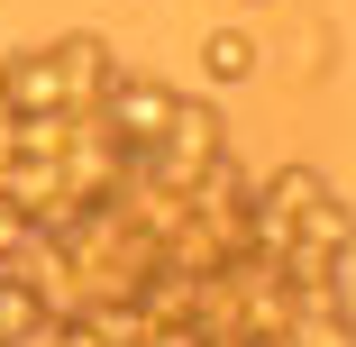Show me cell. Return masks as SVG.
<instances>
[{"instance_id": "obj_8", "label": "cell", "mask_w": 356, "mask_h": 347, "mask_svg": "<svg viewBox=\"0 0 356 347\" xmlns=\"http://www.w3.org/2000/svg\"><path fill=\"white\" fill-rule=\"evenodd\" d=\"M10 165H19V137H10V110H0V183H10Z\"/></svg>"}, {"instance_id": "obj_5", "label": "cell", "mask_w": 356, "mask_h": 347, "mask_svg": "<svg viewBox=\"0 0 356 347\" xmlns=\"http://www.w3.org/2000/svg\"><path fill=\"white\" fill-rule=\"evenodd\" d=\"M256 74H265L256 28H210V37H201V83H210V92H238V83H256Z\"/></svg>"}, {"instance_id": "obj_6", "label": "cell", "mask_w": 356, "mask_h": 347, "mask_svg": "<svg viewBox=\"0 0 356 347\" xmlns=\"http://www.w3.org/2000/svg\"><path fill=\"white\" fill-rule=\"evenodd\" d=\"M46 302H37V284H28V274H0V347H37L46 338Z\"/></svg>"}, {"instance_id": "obj_3", "label": "cell", "mask_w": 356, "mask_h": 347, "mask_svg": "<svg viewBox=\"0 0 356 347\" xmlns=\"http://www.w3.org/2000/svg\"><path fill=\"white\" fill-rule=\"evenodd\" d=\"M46 55H55V74H64V110H101V101H110V83L128 74L119 46H110V37H92V28H83V37H55Z\"/></svg>"}, {"instance_id": "obj_4", "label": "cell", "mask_w": 356, "mask_h": 347, "mask_svg": "<svg viewBox=\"0 0 356 347\" xmlns=\"http://www.w3.org/2000/svg\"><path fill=\"white\" fill-rule=\"evenodd\" d=\"M0 110H10V119L64 110V74H55L46 46H10V55H0Z\"/></svg>"}, {"instance_id": "obj_1", "label": "cell", "mask_w": 356, "mask_h": 347, "mask_svg": "<svg viewBox=\"0 0 356 347\" xmlns=\"http://www.w3.org/2000/svg\"><path fill=\"white\" fill-rule=\"evenodd\" d=\"M220 156H229V119L210 110V101H174L165 137L137 156V174H147V183H165V192H192L210 165H220Z\"/></svg>"}, {"instance_id": "obj_9", "label": "cell", "mask_w": 356, "mask_h": 347, "mask_svg": "<svg viewBox=\"0 0 356 347\" xmlns=\"http://www.w3.org/2000/svg\"><path fill=\"white\" fill-rule=\"evenodd\" d=\"M247 10H256V0H247Z\"/></svg>"}, {"instance_id": "obj_2", "label": "cell", "mask_w": 356, "mask_h": 347, "mask_svg": "<svg viewBox=\"0 0 356 347\" xmlns=\"http://www.w3.org/2000/svg\"><path fill=\"white\" fill-rule=\"evenodd\" d=\"M174 101H183V92H174V83H156V74H119V83H110V101H101V128L119 137L128 156H147L156 137H165V119H174Z\"/></svg>"}, {"instance_id": "obj_7", "label": "cell", "mask_w": 356, "mask_h": 347, "mask_svg": "<svg viewBox=\"0 0 356 347\" xmlns=\"http://www.w3.org/2000/svg\"><path fill=\"white\" fill-rule=\"evenodd\" d=\"M37 347H101V329L83 320V311H64V320H46V338Z\"/></svg>"}]
</instances>
